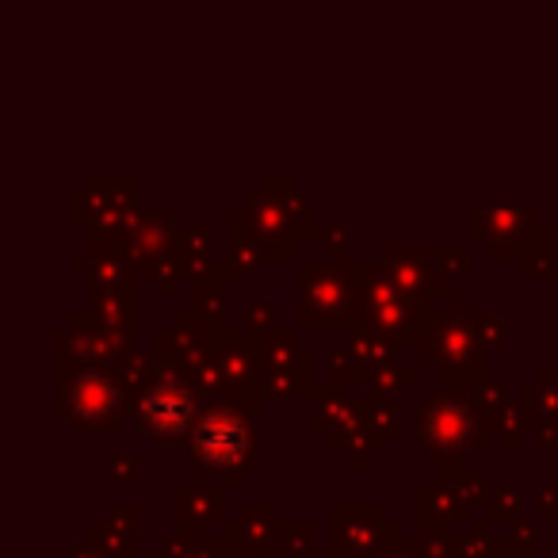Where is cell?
<instances>
[{
    "label": "cell",
    "mask_w": 558,
    "mask_h": 558,
    "mask_svg": "<svg viewBox=\"0 0 558 558\" xmlns=\"http://www.w3.org/2000/svg\"><path fill=\"white\" fill-rule=\"evenodd\" d=\"M226 222L253 233L264 245V253H268V260H295V248L303 241H318L322 230L314 222L311 195L288 172H268L260 180V187H253L245 195V203L230 210Z\"/></svg>",
    "instance_id": "obj_1"
},
{
    "label": "cell",
    "mask_w": 558,
    "mask_h": 558,
    "mask_svg": "<svg viewBox=\"0 0 558 558\" xmlns=\"http://www.w3.org/2000/svg\"><path fill=\"white\" fill-rule=\"evenodd\" d=\"M187 451L195 466L210 471L222 486H238L253 471L260 451V413L230 402H203Z\"/></svg>",
    "instance_id": "obj_2"
},
{
    "label": "cell",
    "mask_w": 558,
    "mask_h": 558,
    "mask_svg": "<svg viewBox=\"0 0 558 558\" xmlns=\"http://www.w3.org/2000/svg\"><path fill=\"white\" fill-rule=\"evenodd\" d=\"M489 421L466 387H436V395L417 410V440L433 451L436 463H466L486 451Z\"/></svg>",
    "instance_id": "obj_3"
},
{
    "label": "cell",
    "mask_w": 558,
    "mask_h": 558,
    "mask_svg": "<svg viewBox=\"0 0 558 558\" xmlns=\"http://www.w3.org/2000/svg\"><path fill=\"white\" fill-rule=\"evenodd\" d=\"M352 279H356V322L372 326L387 337L395 349H417L425 322L433 314L417 306L383 260H352Z\"/></svg>",
    "instance_id": "obj_4"
},
{
    "label": "cell",
    "mask_w": 558,
    "mask_h": 558,
    "mask_svg": "<svg viewBox=\"0 0 558 558\" xmlns=\"http://www.w3.org/2000/svg\"><path fill=\"white\" fill-rule=\"evenodd\" d=\"M54 413L65 425L81 428V433H116L126 413H134L131 395L116 379V372H104V367H65V372H54Z\"/></svg>",
    "instance_id": "obj_5"
},
{
    "label": "cell",
    "mask_w": 558,
    "mask_h": 558,
    "mask_svg": "<svg viewBox=\"0 0 558 558\" xmlns=\"http://www.w3.org/2000/svg\"><path fill=\"white\" fill-rule=\"evenodd\" d=\"M417 356L425 367H433L436 383L440 387H478L486 375H482V364H486V349L478 344L471 329V318L463 314H440L425 322V333L417 341Z\"/></svg>",
    "instance_id": "obj_6"
},
{
    "label": "cell",
    "mask_w": 558,
    "mask_h": 558,
    "mask_svg": "<svg viewBox=\"0 0 558 558\" xmlns=\"http://www.w3.org/2000/svg\"><path fill=\"white\" fill-rule=\"evenodd\" d=\"M299 295V329H352L356 326V279L352 260H295Z\"/></svg>",
    "instance_id": "obj_7"
},
{
    "label": "cell",
    "mask_w": 558,
    "mask_h": 558,
    "mask_svg": "<svg viewBox=\"0 0 558 558\" xmlns=\"http://www.w3.org/2000/svg\"><path fill=\"white\" fill-rule=\"evenodd\" d=\"M73 222L88 226V241H119L138 210V177L131 172H96L81 192L70 195Z\"/></svg>",
    "instance_id": "obj_8"
},
{
    "label": "cell",
    "mask_w": 558,
    "mask_h": 558,
    "mask_svg": "<svg viewBox=\"0 0 558 558\" xmlns=\"http://www.w3.org/2000/svg\"><path fill=\"white\" fill-rule=\"evenodd\" d=\"M203 398L199 390L192 387L180 375L165 372L157 375V383L138 398L134 413H138V425L146 436H154L165 448H177V444H187L195 433V421H199Z\"/></svg>",
    "instance_id": "obj_9"
},
{
    "label": "cell",
    "mask_w": 558,
    "mask_h": 558,
    "mask_svg": "<svg viewBox=\"0 0 558 558\" xmlns=\"http://www.w3.org/2000/svg\"><path fill=\"white\" fill-rule=\"evenodd\" d=\"M471 241L486 245L494 260H524L547 248L550 222L532 207H478L471 210Z\"/></svg>",
    "instance_id": "obj_10"
},
{
    "label": "cell",
    "mask_w": 558,
    "mask_h": 558,
    "mask_svg": "<svg viewBox=\"0 0 558 558\" xmlns=\"http://www.w3.org/2000/svg\"><path fill=\"white\" fill-rule=\"evenodd\" d=\"M264 398H314L322 383L314 379V352L291 329H271L256 337Z\"/></svg>",
    "instance_id": "obj_11"
},
{
    "label": "cell",
    "mask_w": 558,
    "mask_h": 558,
    "mask_svg": "<svg viewBox=\"0 0 558 558\" xmlns=\"http://www.w3.org/2000/svg\"><path fill=\"white\" fill-rule=\"evenodd\" d=\"M215 364V398L210 402H230L241 410L260 413L264 390H260V360H256V337L230 333L222 329L210 352Z\"/></svg>",
    "instance_id": "obj_12"
},
{
    "label": "cell",
    "mask_w": 558,
    "mask_h": 558,
    "mask_svg": "<svg viewBox=\"0 0 558 558\" xmlns=\"http://www.w3.org/2000/svg\"><path fill=\"white\" fill-rule=\"evenodd\" d=\"M134 344L126 337L111 333L108 326L93 318V311H73L70 326L54 333V372L65 367H104L116 372L119 360L131 352Z\"/></svg>",
    "instance_id": "obj_13"
},
{
    "label": "cell",
    "mask_w": 558,
    "mask_h": 558,
    "mask_svg": "<svg viewBox=\"0 0 558 558\" xmlns=\"http://www.w3.org/2000/svg\"><path fill=\"white\" fill-rule=\"evenodd\" d=\"M329 532H333L337 558H360L367 550H383L402 543V527L387 520L383 505L367 501H341L329 509Z\"/></svg>",
    "instance_id": "obj_14"
},
{
    "label": "cell",
    "mask_w": 558,
    "mask_h": 558,
    "mask_svg": "<svg viewBox=\"0 0 558 558\" xmlns=\"http://www.w3.org/2000/svg\"><path fill=\"white\" fill-rule=\"evenodd\" d=\"M383 264H387L398 288L417 306H425L428 314H436V299L440 295H456V283L440 279V271H436V245H387L383 248Z\"/></svg>",
    "instance_id": "obj_15"
},
{
    "label": "cell",
    "mask_w": 558,
    "mask_h": 558,
    "mask_svg": "<svg viewBox=\"0 0 558 558\" xmlns=\"http://www.w3.org/2000/svg\"><path fill=\"white\" fill-rule=\"evenodd\" d=\"M215 341H218V329H210L207 322L195 318L192 311H180L177 318H172V326L157 333L154 356H157V364H161L165 372L187 379L195 367H203L210 360Z\"/></svg>",
    "instance_id": "obj_16"
},
{
    "label": "cell",
    "mask_w": 558,
    "mask_h": 558,
    "mask_svg": "<svg viewBox=\"0 0 558 558\" xmlns=\"http://www.w3.org/2000/svg\"><path fill=\"white\" fill-rule=\"evenodd\" d=\"M172 517L177 527H210L226 520V486L203 466H192L187 482H180L172 494Z\"/></svg>",
    "instance_id": "obj_17"
},
{
    "label": "cell",
    "mask_w": 558,
    "mask_h": 558,
    "mask_svg": "<svg viewBox=\"0 0 558 558\" xmlns=\"http://www.w3.org/2000/svg\"><path fill=\"white\" fill-rule=\"evenodd\" d=\"M279 532H283V520H279V509L271 501H256L245 505L238 520H230L226 527V550L230 555H276L279 550Z\"/></svg>",
    "instance_id": "obj_18"
},
{
    "label": "cell",
    "mask_w": 558,
    "mask_h": 558,
    "mask_svg": "<svg viewBox=\"0 0 558 558\" xmlns=\"http://www.w3.org/2000/svg\"><path fill=\"white\" fill-rule=\"evenodd\" d=\"M471 501L459 486H444L433 482L417 494V520H421V535H456V527L466 520Z\"/></svg>",
    "instance_id": "obj_19"
},
{
    "label": "cell",
    "mask_w": 558,
    "mask_h": 558,
    "mask_svg": "<svg viewBox=\"0 0 558 558\" xmlns=\"http://www.w3.org/2000/svg\"><path fill=\"white\" fill-rule=\"evenodd\" d=\"M356 421H360V402L349 398V387H341V383H322L318 395H314V413H311L314 433L337 436L356 425Z\"/></svg>",
    "instance_id": "obj_20"
},
{
    "label": "cell",
    "mask_w": 558,
    "mask_h": 558,
    "mask_svg": "<svg viewBox=\"0 0 558 558\" xmlns=\"http://www.w3.org/2000/svg\"><path fill=\"white\" fill-rule=\"evenodd\" d=\"M230 276H233L230 264L218 260L215 268H210V276L187 283V299H192L187 311L207 322L210 329H218V333L226 329V283H230Z\"/></svg>",
    "instance_id": "obj_21"
},
{
    "label": "cell",
    "mask_w": 558,
    "mask_h": 558,
    "mask_svg": "<svg viewBox=\"0 0 558 558\" xmlns=\"http://www.w3.org/2000/svg\"><path fill=\"white\" fill-rule=\"evenodd\" d=\"M93 318L100 322V326H108L111 333L134 341V333H138V283L93 295Z\"/></svg>",
    "instance_id": "obj_22"
},
{
    "label": "cell",
    "mask_w": 558,
    "mask_h": 558,
    "mask_svg": "<svg viewBox=\"0 0 558 558\" xmlns=\"http://www.w3.org/2000/svg\"><path fill=\"white\" fill-rule=\"evenodd\" d=\"M349 352H352V364H356V379L367 383V375L379 372L387 360H395V344L372 326H352L349 329Z\"/></svg>",
    "instance_id": "obj_23"
},
{
    "label": "cell",
    "mask_w": 558,
    "mask_h": 558,
    "mask_svg": "<svg viewBox=\"0 0 558 558\" xmlns=\"http://www.w3.org/2000/svg\"><path fill=\"white\" fill-rule=\"evenodd\" d=\"M177 260H180V271H184L187 279H203L210 276V268H215V253H210V230L207 226H184L177 238Z\"/></svg>",
    "instance_id": "obj_24"
},
{
    "label": "cell",
    "mask_w": 558,
    "mask_h": 558,
    "mask_svg": "<svg viewBox=\"0 0 558 558\" xmlns=\"http://www.w3.org/2000/svg\"><path fill=\"white\" fill-rule=\"evenodd\" d=\"M520 402L532 410L535 425H558V372L555 364L539 367V379L520 387Z\"/></svg>",
    "instance_id": "obj_25"
},
{
    "label": "cell",
    "mask_w": 558,
    "mask_h": 558,
    "mask_svg": "<svg viewBox=\"0 0 558 558\" xmlns=\"http://www.w3.org/2000/svg\"><path fill=\"white\" fill-rule=\"evenodd\" d=\"M157 558H226V543H215L207 527H177L161 543Z\"/></svg>",
    "instance_id": "obj_26"
},
{
    "label": "cell",
    "mask_w": 558,
    "mask_h": 558,
    "mask_svg": "<svg viewBox=\"0 0 558 558\" xmlns=\"http://www.w3.org/2000/svg\"><path fill=\"white\" fill-rule=\"evenodd\" d=\"M329 444H333V451L344 459V463H349V466H360L367 456H379L383 444H387V436H379L372 425H367L364 417H360L352 428H344V433L329 436Z\"/></svg>",
    "instance_id": "obj_27"
},
{
    "label": "cell",
    "mask_w": 558,
    "mask_h": 558,
    "mask_svg": "<svg viewBox=\"0 0 558 558\" xmlns=\"http://www.w3.org/2000/svg\"><path fill=\"white\" fill-rule=\"evenodd\" d=\"M157 375H161V364H157V356H154V352H138V349L126 352V356L119 360V367H116V379L126 387V395H131L134 405H138V398L146 395L149 387H154Z\"/></svg>",
    "instance_id": "obj_28"
},
{
    "label": "cell",
    "mask_w": 558,
    "mask_h": 558,
    "mask_svg": "<svg viewBox=\"0 0 558 558\" xmlns=\"http://www.w3.org/2000/svg\"><path fill=\"white\" fill-rule=\"evenodd\" d=\"M226 230H230V248H226V264H230L233 276H256V271L268 264V253H264V245L253 238L248 230H241V226L226 222Z\"/></svg>",
    "instance_id": "obj_29"
},
{
    "label": "cell",
    "mask_w": 558,
    "mask_h": 558,
    "mask_svg": "<svg viewBox=\"0 0 558 558\" xmlns=\"http://www.w3.org/2000/svg\"><path fill=\"white\" fill-rule=\"evenodd\" d=\"M543 535H539V520H517V524L505 527V535H494V555H539Z\"/></svg>",
    "instance_id": "obj_30"
},
{
    "label": "cell",
    "mask_w": 558,
    "mask_h": 558,
    "mask_svg": "<svg viewBox=\"0 0 558 558\" xmlns=\"http://www.w3.org/2000/svg\"><path fill=\"white\" fill-rule=\"evenodd\" d=\"M532 428H535V417L524 402H509L501 410V417L494 421V433H501L505 451H520V444H524V436H532Z\"/></svg>",
    "instance_id": "obj_31"
},
{
    "label": "cell",
    "mask_w": 558,
    "mask_h": 558,
    "mask_svg": "<svg viewBox=\"0 0 558 558\" xmlns=\"http://www.w3.org/2000/svg\"><path fill=\"white\" fill-rule=\"evenodd\" d=\"M360 417H364L379 436L402 433V405H398V398H387V395L364 398V402H360Z\"/></svg>",
    "instance_id": "obj_32"
},
{
    "label": "cell",
    "mask_w": 558,
    "mask_h": 558,
    "mask_svg": "<svg viewBox=\"0 0 558 558\" xmlns=\"http://www.w3.org/2000/svg\"><path fill=\"white\" fill-rule=\"evenodd\" d=\"M417 383V364H405V360H387L379 372L367 375V390L372 395H387V398H398V390Z\"/></svg>",
    "instance_id": "obj_33"
},
{
    "label": "cell",
    "mask_w": 558,
    "mask_h": 558,
    "mask_svg": "<svg viewBox=\"0 0 558 558\" xmlns=\"http://www.w3.org/2000/svg\"><path fill=\"white\" fill-rule=\"evenodd\" d=\"M88 543L93 547H104L108 555L116 558H138V535L131 532H119V527H111L108 520H96V524H88Z\"/></svg>",
    "instance_id": "obj_34"
},
{
    "label": "cell",
    "mask_w": 558,
    "mask_h": 558,
    "mask_svg": "<svg viewBox=\"0 0 558 558\" xmlns=\"http://www.w3.org/2000/svg\"><path fill=\"white\" fill-rule=\"evenodd\" d=\"M486 520H497V524H517V520H524V497H520L517 486H497L494 497H489L486 505Z\"/></svg>",
    "instance_id": "obj_35"
},
{
    "label": "cell",
    "mask_w": 558,
    "mask_h": 558,
    "mask_svg": "<svg viewBox=\"0 0 558 558\" xmlns=\"http://www.w3.org/2000/svg\"><path fill=\"white\" fill-rule=\"evenodd\" d=\"M494 555V535L482 520H466V527L456 535V558H489Z\"/></svg>",
    "instance_id": "obj_36"
},
{
    "label": "cell",
    "mask_w": 558,
    "mask_h": 558,
    "mask_svg": "<svg viewBox=\"0 0 558 558\" xmlns=\"http://www.w3.org/2000/svg\"><path fill=\"white\" fill-rule=\"evenodd\" d=\"M276 322H279V303H276V299L253 295V299L245 303V333H248V337L271 333V329H279Z\"/></svg>",
    "instance_id": "obj_37"
},
{
    "label": "cell",
    "mask_w": 558,
    "mask_h": 558,
    "mask_svg": "<svg viewBox=\"0 0 558 558\" xmlns=\"http://www.w3.org/2000/svg\"><path fill=\"white\" fill-rule=\"evenodd\" d=\"M436 271H440V279H448V283L471 276V253H466V245H456V241L436 245Z\"/></svg>",
    "instance_id": "obj_38"
},
{
    "label": "cell",
    "mask_w": 558,
    "mask_h": 558,
    "mask_svg": "<svg viewBox=\"0 0 558 558\" xmlns=\"http://www.w3.org/2000/svg\"><path fill=\"white\" fill-rule=\"evenodd\" d=\"M471 395H474V402H478V410L486 413L489 428H494V421L501 417V410L509 405V390H505V383L501 379H482L478 387H471Z\"/></svg>",
    "instance_id": "obj_39"
},
{
    "label": "cell",
    "mask_w": 558,
    "mask_h": 558,
    "mask_svg": "<svg viewBox=\"0 0 558 558\" xmlns=\"http://www.w3.org/2000/svg\"><path fill=\"white\" fill-rule=\"evenodd\" d=\"M314 550V527L311 520H295V524H283V532H279V555H311Z\"/></svg>",
    "instance_id": "obj_40"
},
{
    "label": "cell",
    "mask_w": 558,
    "mask_h": 558,
    "mask_svg": "<svg viewBox=\"0 0 558 558\" xmlns=\"http://www.w3.org/2000/svg\"><path fill=\"white\" fill-rule=\"evenodd\" d=\"M104 474H108V482H138L142 463L131 451H108L104 456Z\"/></svg>",
    "instance_id": "obj_41"
},
{
    "label": "cell",
    "mask_w": 558,
    "mask_h": 558,
    "mask_svg": "<svg viewBox=\"0 0 558 558\" xmlns=\"http://www.w3.org/2000/svg\"><path fill=\"white\" fill-rule=\"evenodd\" d=\"M471 329L482 349H497L505 341V314H471Z\"/></svg>",
    "instance_id": "obj_42"
},
{
    "label": "cell",
    "mask_w": 558,
    "mask_h": 558,
    "mask_svg": "<svg viewBox=\"0 0 558 558\" xmlns=\"http://www.w3.org/2000/svg\"><path fill=\"white\" fill-rule=\"evenodd\" d=\"M352 379H356V364H352L349 344H344V349H329V379L326 383H341V387H349Z\"/></svg>",
    "instance_id": "obj_43"
},
{
    "label": "cell",
    "mask_w": 558,
    "mask_h": 558,
    "mask_svg": "<svg viewBox=\"0 0 558 558\" xmlns=\"http://www.w3.org/2000/svg\"><path fill=\"white\" fill-rule=\"evenodd\" d=\"M318 241H326L329 245V260L349 264V230H344V226H322Z\"/></svg>",
    "instance_id": "obj_44"
},
{
    "label": "cell",
    "mask_w": 558,
    "mask_h": 558,
    "mask_svg": "<svg viewBox=\"0 0 558 558\" xmlns=\"http://www.w3.org/2000/svg\"><path fill=\"white\" fill-rule=\"evenodd\" d=\"M138 505H108L104 509V517H108V524L111 527H119V532H131V535H138Z\"/></svg>",
    "instance_id": "obj_45"
},
{
    "label": "cell",
    "mask_w": 558,
    "mask_h": 558,
    "mask_svg": "<svg viewBox=\"0 0 558 558\" xmlns=\"http://www.w3.org/2000/svg\"><path fill=\"white\" fill-rule=\"evenodd\" d=\"M425 558H456V535H421Z\"/></svg>",
    "instance_id": "obj_46"
},
{
    "label": "cell",
    "mask_w": 558,
    "mask_h": 558,
    "mask_svg": "<svg viewBox=\"0 0 558 558\" xmlns=\"http://www.w3.org/2000/svg\"><path fill=\"white\" fill-rule=\"evenodd\" d=\"M520 268H524V276H555L558 260L547 253V248H539V253L524 256V260H520Z\"/></svg>",
    "instance_id": "obj_47"
},
{
    "label": "cell",
    "mask_w": 558,
    "mask_h": 558,
    "mask_svg": "<svg viewBox=\"0 0 558 558\" xmlns=\"http://www.w3.org/2000/svg\"><path fill=\"white\" fill-rule=\"evenodd\" d=\"M436 482L463 489L466 482H471V466H466V463H436Z\"/></svg>",
    "instance_id": "obj_48"
},
{
    "label": "cell",
    "mask_w": 558,
    "mask_h": 558,
    "mask_svg": "<svg viewBox=\"0 0 558 558\" xmlns=\"http://www.w3.org/2000/svg\"><path fill=\"white\" fill-rule=\"evenodd\" d=\"M494 489H497V486H489V482L482 478V474H471V482L463 486V494H466V501H471V505H489Z\"/></svg>",
    "instance_id": "obj_49"
},
{
    "label": "cell",
    "mask_w": 558,
    "mask_h": 558,
    "mask_svg": "<svg viewBox=\"0 0 558 558\" xmlns=\"http://www.w3.org/2000/svg\"><path fill=\"white\" fill-rule=\"evenodd\" d=\"M535 509H539V520L547 524V520L558 517V486H543L539 497H535Z\"/></svg>",
    "instance_id": "obj_50"
},
{
    "label": "cell",
    "mask_w": 558,
    "mask_h": 558,
    "mask_svg": "<svg viewBox=\"0 0 558 558\" xmlns=\"http://www.w3.org/2000/svg\"><path fill=\"white\" fill-rule=\"evenodd\" d=\"M383 558H425V550H421V543L402 539V543H395V547L383 550Z\"/></svg>",
    "instance_id": "obj_51"
},
{
    "label": "cell",
    "mask_w": 558,
    "mask_h": 558,
    "mask_svg": "<svg viewBox=\"0 0 558 558\" xmlns=\"http://www.w3.org/2000/svg\"><path fill=\"white\" fill-rule=\"evenodd\" d=\"M62 558H116V555H108L104 547H93V543H81V547H70Z\"/></svg>",
    "instance_id": "obj_52"
},
{
    "label": "cell",
    "mask_w": 558,
    "mask_h": 558,
    "mask_svg": "<svg viewBox=\"0 0 558 558\" xmlns=\"http://www.w3.org/2000/svg\"><path fill=\"white\" fill-rule=\"evenodd\" d=\"M547 253H550V256H555V260H558V215L550 218V241H547Z\"/></svg>",
    "instance_id": "obj_53"
},
{
    "label": "cell",
    "mask_w": 558,
    "mask_h": 558,
    "mask_svg": "<svg viewBox=\"0 0 558 558\" xmlns=\"http://www.w3.org/2000/svg\"><path fill=\"white\" fill-rule=\"evenodd\" d=\"M387 550V547H383ZM383 550H367V555H360V558H383Z\"/></svg>",
    "instance_id": "obj_54"
},
{
    "label": "cell",
    "mask_w": 558,
    "mask_h": 558,
    "mask_svg": "<svg viewBox=\"0 0 558 558\" xmlns=\"http://www.w3.org/2000/svg\"><path fill=\"white\" fill-rule=\"evenodd\" d=\"M555 288H558V268H555Z\"/></svg>",
    "instance_id": "obj_55"
},
{
    "label": "cell",
    "mask_w": 558,
    "mask_h": 558,
    "mask_svg": "<svg viewBox=\"0 0 558 558\" xmlns=\"http://www.w3.org/2000/svg\"><path fill=\"white\" fill-rule=\"evenodd\" d=\"M138 558H157V555H138Z\"/></svg>",
    "instance_id": "obj_56"
}]
</instances>
